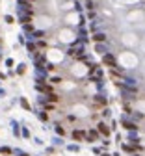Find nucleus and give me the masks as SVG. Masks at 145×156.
<instances>
[{
	"label": "nucleus",
	"instance_id": "f257e3e1",
	"mask_svg": "<svg viewBox=\"0 0 145 156\" xmlns=\"http://www.w3.org/2000/svg\"><path fill=\"white\" fill-rule=\"evenodd\" d=\"M73 138H74V139H82V138H84V132L74 130V132H73Z\"/></svg>",
	"mask_w": 145,
	"mask_h": 156
},
{
	"label": "nucleus",
	"instance_id": "f03ea898",
	"mask_svg": "<svg viewBox=\"0 0 145 156\" xmlns=\"http://www.w3.org/2000/svg\"><path fill=\"white\" fill-rule=\"evenodd\" d=\"M104 63H108V65H114V58H112V56H104Z\"/></svg>",
	"mask_w": 145,
	"mask_h": 156
},
{
	"label": "nucleus",
	"instance_id": "7ed1b4c3",
	"mask_svg": "<svg viewBox=\"0 0 145 156\" xmlns=\"http://www.w3.org/2000/svg\"><path fill=\"white\" fill-rule=\"evenodd\" d=\"M99 126H101V128H99V130L102 132V134H108V128H106V126H104V125H99Z\"/></svg>",
	"mask_w": 145,
	"mask_h": 156
},
{
	"label": "nucleus",
	"instance_id": "20e7f679",
	"mask_svg": "<svg viewBox=\"0 0 145 156\" xmlns=\"http://www.w3.org/2000/svg\"><path fill=\"white\" fill-rule=\"evenodd\" d=\"M102 39H104V35H102V34H97L95 35V41H102Z\"/></svg>",
	"mask_w": 145,
	"mask_h": 156
}]
</instances>
